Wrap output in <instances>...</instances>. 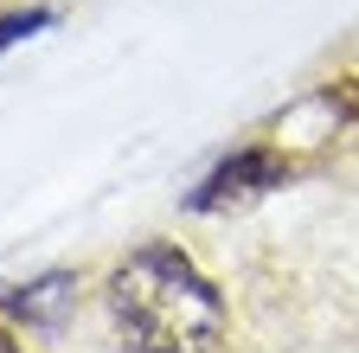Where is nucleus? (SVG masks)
I'll use <instances>...</instances> for the list:
<instances>
[{
    "label": "nucleus",
    "instance_id": "f257e3e1",
    "mask_svg": "<svg viewBox=\"0 0 359 353\" xmlns=\"http://www.w3.org/2000/svg\"><path fill=\"white\" fill-rule=\"evenodd\" d=\"M109 315L135 353H212L224 334V302L193 270L187 251L148 244L109 277Z\"/></svg>",
    "mask_w": 359,
    "mask_h": 353
},
{
    "label": "nucleus",
    "instance_id": "f03ea898",
    "mask_svg": "<svg viewBox=\"0 0 359 353\" xmlns=\"http://www.w3.org/2000/svg\"><path fill=\"white\" fill-rule=\"evenodd\" d=\"M276 180H283V161H276V154H263V148H250V154H231L224 167H212V180L193 193V206H199V212H212V206L250 199V193L276 187Z\"/></svg>",
    "mask_w": 359,
    "mask_h": 353
},
{
    "label": "nucleus",
    "instance_id": "7ed1b4c3",
    "mask_svg": "<svg viewBox=\"0 0 359 353\" xmlns=\"http://www.w3.org/2000/svg\"><path fill=\"white\" fill-rule=\"evenodd\" d=\"M39 26H45V13H7V20H0V46H13V39H26Z\"/></svg>",
    "mask_w": 359,
    "mask_h": 353
},
{
    "label": "nucleus",
    "instance_id": "20e7f679",
    "mask_svg": "<svg viewBox=\"0 0 359 353\" xmlns=\"http://www.w3.org/2000/svg\"><path fill=\"white\" fill-rule=\"evenodd\" d=\"M0 353H20V347H13V334H7V328H0Z\"/></svg>",
    "mask_w": 359,
    "mask_h": 353
}]
</instances>
